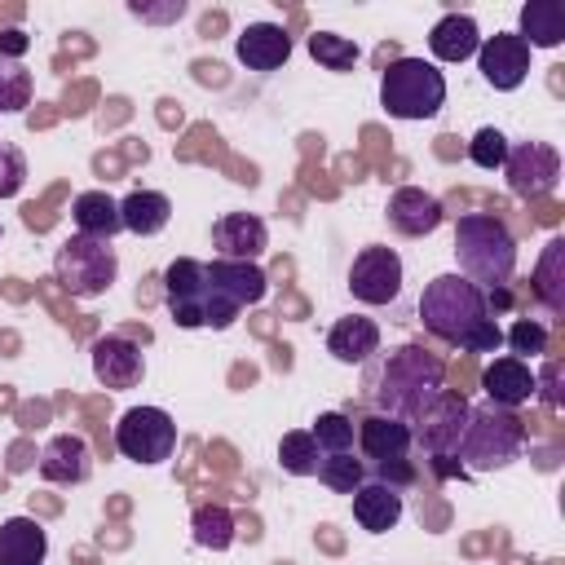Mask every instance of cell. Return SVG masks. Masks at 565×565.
Wrapping results in <instances>:
<instances>
[{
	"label": "cell",
	"mask_w": 565,
	"mask_h": 565,
	"mask_svg": "<svg viewBox=\"0 0 565 565\" xmlns=\"http://www.w3.org/2000/svg\"><path fill=\"white\" fill-rule=\"evenodd\" d=\"M419 322L437 340L459 344L468 353H494L503 344V331H499V322L486 309V291L472 287L463 274H437L424 287V296H419Z\"/></svg>",
	"instance_id": "cell-1"
},
{
	"label": "cell",
	"mask_w": 565,
	"mask_h": 565,
	"mask_svg": "<svg viewBox=\"0 0 565 565\" xmlns=\"http://www.w3.org/2000/svg\"><path fill=\"white\" fill-rule=\"evenodd\" d=\"M446 388V362L437 353H428L424 344H402L393 349L371 384V397L380 406V415H393L402 424H415L424 415V406Z\"/></svg>",
	"instance_id": "cell-2"
},
{
	"label": "cell",
	"mask_w": 565,
	"mask_h": 565,
	"mask_svg": "<svg viewBox=\"0 0 565 565\" xmlns=\"http://www.w3.org/2000/svg\"><path fill=\"white\" fill-rule=\"evenodd\" d=\"M455 260L472 287H481V291L508 287L516 274V238L508 234V225L499 216L468 212L455 225Z\"/></svg>",
	"instance_id": "cell-3"
},
{
	"label": "cell",
	"mask_w": 565,
	"mask_h": 565,
	"mask_svg": "<svg viewBox=\"0 0 565 565\" xmlns=\"http://www.w3.org/2000/svg\"><path fill=\"white\" fill-rule=\"evenodd\" d=\"M521 450H525L521 415L486 402V406L468 411V424H463L455 459H459L463 472H494V468H508L512 459H521Z\"/></svg>",
	"instance_id": "cell-4"
},
{
	"label": "cell",
	"mask_w": 565,
	"mask_h": 565,
	"mask_svg": "<svg viewBox=\"0 0 565 565\" xmlns=\"http://www.w3.org/2000/svg\"><path fill=\"white\" fill-rule=\"evenodd\" d=\"M380 106L393 119H433L446 106V75L424 57H397L380 75Z\"/></svg>",
	"instance_id": "cell-5"
},
{
	"label": "cell",
	"mask_w": 565,
	"mask_h": 565,
	"mask_svg": "<svg viewBox=\"0 0 565 565\" xmlns=\"http://www.w3.org/2000/svg\"><path fill=\"white\" fill-rule=\"evenodd\" d=\"M53 274H57V282H62L71 296L93 300V296H102V291L115 287V278H119V256H115V247H110L106 238H84V234H75V238H66V243L57 247Z\"/></svg>",
	"instance_id": "cell-6"
},
{
	"label": "cell",
	"mask_w": 565,
	"mask_h": 565,
	"mask_svg": "<svg viewBox=\"0 0 565 565\" xmlns=\"http://www.w3.org/2000/svg\"><path fill=\"white\" fill-rule=\"evenodd\" d=\"M115 450L132 463H163L177 450V424L159 406H128L115 424Z\"/></svg>",
	"instance_id": "cell-7"
},
{
	"label": "cell",
	"mask_w": 565,
	"mask_h": 565,
	"mask_svg": "<svg viewBox=\"0 0 565 565\" xmlns=\"http://www.w3.org/2000/svg\"><path fill=\"white\" fill-rule=\"evenodd\" d=\"M468 411H472V402H468L463 393L441 388V393L424 406V415L411 424V441H415L424 455H433V459L455 455V450H459V437H463V424H468Z\"/></svg>",
	"instance_id": "cell-8"
},
{
	"label": "cell",
	"mask_w": 565,
	"mask_h": 565,
	"mask_svg": "<svg viewBox=\"0 0 565 565\" xmlns=\"http://www.w3.org/2000/svg\"><path fill=\"white\" fill-rule=\"evenodd\" d=\"M503 172H508V185L516 199H543L561 181V154L547 141H516V146H508Z\"/></svg>",
	"instance_id": "cell-9"
},
{
	"label": "cell",
	"mask_w": 565,
	"mask_h": 565,
	"mask_svg": "<svg viewBox=\"0 0 565 565\" xmlns=\"http://www.w3.org/2000/svg\"><path fill=\"white\" fill-rule=\"evenodd\" d=\"M349 291L362 305H388L402 296V256L393 247H362L349 265Z\"/></svg>",
	"instance_id": "cell-10"
},
{
	"label": "cell",
	"mask_w": 565,
	"mask_h": 565,
	"mask_svg": "<svg viewBox=\"0 0 565 565\" xmlns=\"http://www.w3.org/2000/svg\"><path fill=\"white\" fill-rule=\"evenodd\" d=\"M163 300L177 327L194 331L203 327V300H207V265L194 256H177L163 269Z\"/></svg>",
	"instance_id": "cell-11"
},
{
	"label": "cell",
	"mask_w": 565,
	"mask_h": 565,
	"mask_svg": "<svg viewBox=\"0 0 565 565\" xmlns=\"http://www.w3.org/2000/svg\"><path fill=\"white\" fill-rule=\"evenodd\" d=\"M530 53H534V49H530L516 31H494V35H486L481 49H477L481 79H486L490 88H499V93L521 88L525 75H530Z\"/></svg>",
	"instance_id": "cell-12"
},
{
	"label": "cell",
	"mask_w": 565,
	"mask_h": 565,
	"mask_svg": "<svg viewBox=\"0 0 565 565\" xmlns=\"http://www.w3.org/2000/svg\"><path fill=\"white\" fill-rule=\"evenodd\" d=\"M207 265V291H216L221 300H230L234 309H247V305H260L265 291H269V278L256 260H203Z\"/></svg>",
	"instance_id": "cell-13"
},
{
	"label": "cell",
	"mask_w": 565,
	"mask_h": 565,
	"mask_svg": "<svg viewBox=\"0 0 565 565\" xmlns=\"http://www.w3.org/2000/svg\"><path fill=\"white\" fill-rule=\"evenodd\" d=\"M93 375L106 388H132L146 375V358L141 344L124 340V335H102L93 340Z\"/></svg>",
	"instance_id": "cell-14"
},
{
	"label": "cell",
	"mask_w": 565,
	"mask_h": 565,
	"mask_svg": "<svg viewBox=\"0 0 565 565\" xmlns=\"http://www.w3.org/2000/svg\"><path fill=\"white\" fill-rule=\"evenodd\" d=\"M93 472V450L84 437L75 433H57L44 441L40 450V477L53 481V486H84Z\"/></svg>",
	"instance_id": "cell-15"
},
{
	"label": "cell",
	"mask_w": 565,
	"mask_h": 565,
	"mask_svg": "<svg viewBox=\"0 0 565 565\" xmlns=\"http://www.w3.org/2000/svg\"><path fill=\"white\" fill-rule=\"evenodd\" d=\"M384 216H388V225H393L397 234H406V238H424V234H433V230L446 221L441 203H437L428 190H419V185H402V190H393Z\"/></svg>",
	"instance_id": "cell-16"
},
{
	"label": "cell",
	"mask_w": 565,
	"mask_h": 565,
	"mask_svg": "<svg viewBox=\"0 0 565 565\" xmlns=\"http://www.w3.org/2000/svg\"><path fill=\"white\" fill-rule=\"evenodd\" d=\"M212 247L221 260H256L269 247V230L252 212H225L212 225Z\"/></svg>",
	"instance_id": "cell-17"
},
{
	"label": "cell",
	"mask_w": 565,
	"mask_h": 565,
	"mask_svg": "<svg viewBox=\"0 0 565 565\" xmlns=\"http://www.w3.org/2000/svg\"><path fill=\"white\" fill-rule=\"evenodd\" d=\"M358 437V450H362V463H384V459H406L411 455V424H402V419H393V415H366V419H358V428H353Z\"/></svg>",
	"instance_id": "cell-18"
},
{
	"label": "cell",
	"mask_w": 565,
	"mask_h": 565,
	"mask_svg": "<svg viewBox=\"0 0 565 565\" xmlns=\"http://www.w3.org/2000/svg\"><path fill=\"white\" fill-rule=\"evenodd\" d=\"M234 53L247 71H278L291 57V35L278 22H247L234 40Z\"/></svg>",
	"instance_id": "cell-19"
},
{
	"label": "cell",
	"mask_w": 565,
	"mask_h": 565,
	"mask_svg": "<svg viewBox=\"0 0 565 565\" xmlns=\"http://www.w3.org/2000/svg\"><path fill=\"white\" fill-rule=\"evenodd\" d=\"M481 388L490 397V406H503V411H516L521 402L534 397V366L521 362V358H494L481 375Z\"/></svg>",
	"instance_id": "cell-20"
},
{
	"label": "cell",
	"mask_w": 565,
	"mask_h": 565,
	"mask_svg": "<svg viewBox=\"0 0 565 565\" xmlns=\"http://www.w3.org/2000/svg\"><path fill=\"white\" fill-rule=\"evenodd\" d=\"M349 499H353V521L366 534H384V530H393L402 521V490L397 486H384V481L366 477Z\"/></svg>",
	"instance_id": "cell-21"
},
{
	"label": "cell",
	"mask_w": 565,
	"mask_h": 565,
	"mask_svg": "<svg viewBox=\"0 0 565 565\" xmlns=\"http://www.w3.org/2000/svg\"><path fill=\"white\" fill-rule=\"evenodd\" d=\"M44 556H49V530L35 516L0 521V565H44Z\"/></svg>",
	"instance_id": "cell-22"
},
{
	"label": "cell",
	"mask_w": 565,
	"mask_h": 565,
	"mask_svg": "<svg viewBox=\"0 0 565 565\" xmlns=\"http://www.w3.org/2000/svg\"><path fill=\"white\" fill-rule=\"evenodd\" d=\"M327 353H331L335 362H344V366L366 362L371 353H380V327H375V318H362V313L340 318V322L327 331Z\"/></svg>",
	"instance_id": "cell-23"
},
{
	"label": "cell",
	"mask_w": 565,
	"mask_h": 565,
	"mask_svg": "<svg viewBox=\"0 0 565 565\" xmlns=\"http://www.w3.org/2000/svg\"><path fill=\"white\" fill-rule=\"evenodd\" d=\"M428 49H433L437 62H468L481 49V31H477V22L468 13H446L428 31Z\"/></svg>",
	"instance_id": "cell-24"
},
{
	"label": "cell",
	"mask_w": 565,
	"mask_h": 565,
	"mask_svg": "<svg viewBox=\"0 0 565 565\" xmlns=\"http://www.w3.org/2000/svg\"><path fill=\"white\" fill-rule=\"evenodd\" d=\"M119 221H124L128 234L150 238L172 221V199L159 194V190H132V194L119 199Z\"/></svg>",
	"instance_id": "cell-25"
},
{
	"label": "cell",
	"mask_w": 565,
	"mask_h": 565,
	"mask_svg": "<svg viewBox=\"0 0 565 565\" xmlns=\"http://www.w3.org/2000/svg\"><path fill=\"white\" fill-rule=\"evenodd\" d=\"M71 221H75V230H79L84 238H106V243L124 230V221H119V203H115L106 190H84V194H75V203H71Z\"/></svg>",
	"instance_id": "cell-26"
},
{
	"label": "cell",
	"mask_w": 565,
	"mask_h": 565,
	"mask_svg": "<svg viewBox=\"0 0 565 565\" xmlns=\"http://www.w3.org/2000/svg\"><path fill=\"white\" fill-rule=\"evenodd\" d=\"M530 291L547 305L552 318L565 313V238H561V234L547 238V247H543V256H539V265H534Z\"/></svg>",
	"instance_id": "cell-27"
},
{
	"label": "cell",
	"mask_w": 565,
	"mask_h": 565,
	"mask_svg": "<svg viewBox=\"0 0 565 565\" xmlns=\"http://www.w3.org/2000/svg\"><path fill=\"white\" fill-rule=\"evenodd\" d=\"M530 49H556L565 40V4L556 0H530L521 4V31H516Z\"/></svg>",
	"instance_id": "cell-28"
},
{
	"label": "cell",
	"mask_w": 565,
	"mask_h": 565,
	"mask_svg": "<svg viewBox=\"0 0 565 565\" xmlns=\"http://www.w3.org/2000/svg\"><path fill=\"white\" fill-rule=\"evenodd\" d=\"M190 530H194V543H199V547L225 552V547L234 543V512H230L225 503H203V508H194Z\"/></svg>",
	"instance_id": "cell-29"
},
{
	"label": "cell",
	"mask_w": 565,
	"mask_h": 565,
	"mask_svg": "<svg viewBox=\"0 0 565 565\" xmlns=\"http://www.w3.org/2000/svg\"><path fill=\"white\" fill-rule=\"evenodd\" d=\"M278 463H282V472H291V477H313L318 463H322V450H318L313 433H309V428L282 433V441H278Z\"/></svg>",
	"instance_id": "cell-30"
},
{
	"label": "cell",
	"mask_w": 565,
	"mask_h": 565,
	"mask_svg": "<svg viewBox=\"0 0 565 565\" xmlns=\"http://www.w3.org/2000/svg\"><path fill=\"white\" fill-rule=\"evenodd\" d=\"M35 97V79L22 62L0 57V115H22Z\"/></svg>",
	"instance_id": "cell-31"
},
{
	"label": "cell",
	"mask_w": 565,
	"mask_h": 565,
	"mask_svg": "<svg viewBox=\"0 0 565 565\" xmlns=\"http://www.w3.org/2000/svg\"><path fill=\"white\" fill-rule=\"evenodd\" d=\"M327 490H335V494H353L362 481H366V463L353 455V450H344V455H322V463H318V472H313Z\"/></svg>",
	"instance_id": "cell-32"
},
{
	"label": "cell",
	"mask_w": 565,
	"mask_h": 565,
	"mask_svg": "<svg viewBox=\"0 0 565 565\" xmlns=\"http://www.w3.org/2000/svg\"><path fill=\"white\" fill-rule=\"evenodd\" d=\"M309 53L327 71H353L358 66V44L349 35H335V31H313L309 35Z\"/></svg>",
	"instance_id": "cell-33"
},
{
	"label": "cell",
	"mask_w": 565,
	"mask_h": 565,
	"mask_svg": "<svg viewBox=\"0 0 565 565\" xmlns=\"http://www.w3.org/2000/svg\"><path fill=\"white\" fill-rule=\"evenodd\" d=\"M313 441H318V450L322 455H344V450H353V419L344 415V411H322L318 419H313Z\"/></svg>",
	"instance_id": "cell-34"
},
{
	"label": "cell",
	"mask_w": 565,
	"mask_h": 565,
	"mask_svg": "<svg viewBox=\"0 0 565 565\" xmlns=\"http://www.w3.org/2000/svg\"><path fill=\"white\" fill-rule=\"evenodd\" d=\"M503 344L512 349V358L530 362V358L547 353V327H543L539 318H516V322L503 331Z\"/></svg>",
	"instance_id": "cell-35"
},
{
	"label": "cell",
	"mask_w": 565,
	"mask_h": 565,
	"mask_svg": "<svg viewBox=\"0 0 565 565\" xmlns=\"http://www.w3.org/2000/svg\"><path fill=\"white\" fill-rule=\"evenodd\" d=\"M508 146H512V141H508L499 128H477V132H472V141H468V159H472L477 168L494 172V168H503Z\"/></svg>",
	"instance_id": "cell-36"
},
{
	"label": "cell",
	"mask_w": 565,
	"mask_h": 565,
	"mask_svg": "<svg viewBox=\"0 0 565 565\" xmlns=\"http://www.w3.org/2000/svg\"><path fill=\"white\" fill-rule=\"evenodd\" d=\"M26 185V154L13 141H0V199H13Z\"/></svg>",
	"instance_id": "cell-37"
},
{
	"label": "cell",
	"mask_w": 565,
	"mask_h": 565,
	"mask_svg": "<svg viewBox=\"0 0 565 565\" xmlns=\"http://www.w3.org/2000/svg\"><path fill=\"white\" fill-rule=\"evenodd\" d=\"M534 393H539L543 406H552V411L565 406V393H561V358H552L543 371H534Z\"/></svg>",
	"instance_id": "cell-38"
},
{
	"label": "cell",
	"mask_w": 565,
	"mask_h": 565,
	"mask_svg": "<svg viewBox=\"0 0 565 565\" xmlns=\"http://www.w3.org/2000/svg\"><path fill=\"white\" fill-rule=\"evenodd\" d=\"M128 13L132 18H146V22H177L185 13V0H168V4H141V0H132Z\"/></svg>",
	"instance_id": "cell-39"
},
{
	"label": "cell",
	"mask_w": 565,
	"mask_h": 565,
	"mask_svg": "<svg viewBox=\"0 0 565 565\" xmlns=\"http://www.w3.org/2000/svg\"><path fill=\"white\" fill-rule=\"evenodd\" d=\"M375 481H384V486H397V490H406V486L415 481V468H411L406 459H384V463H375Z\"/></svg>",
	"instance_id": "cell-40"
},
{
	"label": "cell",
	"mask_w": 565,
	"mask_h": 565,
	"mask_svg": "<svg viewBox=\"0 0 565 565\" xmlns=\"http://www.w3.org/2000/svg\"><path fill=\"white\" fill-rule=\"evenodd\" d=\"M31 49V35L22 31V26H9V31H0V57H13V62H22V53Z\"/></svg>",
	"instance_id": "cell-41"
}]
</instances>
